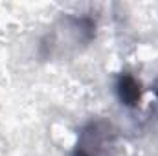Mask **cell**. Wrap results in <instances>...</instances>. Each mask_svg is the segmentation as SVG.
Here are the masks:
<instances>
[{"label":"cell","instance_id":"cell-2","mask_svg":"<svg viewBox=\"0 0 158 156\" xmlns=\"http://www.w3.org/2000/svg\"><path fill=\"white\" fill-rule=\"evenodd\" d=\"M140 84L132 77H123L119 81V97L121 101H125L127 105H136V101L140 99Z\"/></svg>","mask_w":158,"mask_h":156},{"label":"cell","instance_id":"cell-3","mask_svg":"<svg viewBox=\"0 0 158 156\" xmlns=\"http://www.w3.org/2000/svg\"><path fill=\"white\" fill-rule=\"evenodd\" d=\"M156 96H158V84H156Z\"/></svg>","mask_w":158,"mask_h":156},{"label":"cell","instance_id":"cell-1","mask_svg":"<svg viewBox=\"0 0 158 156\" xmlns=\"http://www.w3.org/2000/svg\"><path fill=\"white\" fill-rule=\"evenodd\" d=\"M116 132L110 123L98 119L90 121L79 134L74 156H114Z\"/></svg>","mask_w":158,"mask_h":156}]
</instances>
